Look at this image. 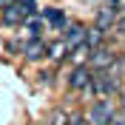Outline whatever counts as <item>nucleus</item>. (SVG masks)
Returning <instances> with one entry per match:
<instances>
[{
  "instance_id": "obj_14",
  "label": "nucleus",
  "mask_w": 125,
  "mask_h": 125,
  "mask_svg": "<svg viewBox=\"0 0 125 125\" xmlns=\"http://www.w3.org/2000/svg\"><path fill=\"white\" fill-rule=\"evenodd\" d=\"M23 46H26V37H23V40H9V43H6V51L20 57V54H23Z\"/></svg>"
},
{
  "instance_id": "obj_1",
  "label": "nucleus",
  "mask_w": 125,
  "mask_h": 125,
  "mask_svg": "<svg viewBox=\"0 0 125 125\" xmlns=\"http://www.w3.org/2000/svg\"><path fill=\"white\" fill-rule=\"evenodd\" d=\"M117 102L114 97H100V100H91L85 108V122L88 125H111L114 114H117Z\"/></svg>"
},
{
  "instance_id": "obj_9",
  "label": "nucleus",
  "mask_w": 125,
  "mask_h": 125,
  "mask_svg": "<svg viewBox=\"0 0 125 125\" xmlns=\"http://www.w3.org/2000/svg\"><path fill=\"white\" fill-rule=\"evenodd\" d=\"M20 29H26V40H31V37H43V31H46V20H43L40 14L26 17L23 23H20Z\"/></svg>"
},
{
  "instance_id": "obj_17",
  "label": "nucleus",
  "mask_w": 125,
  "mask_h": 125,
  "mask_svg": "<svg viewBox=\"0 0 125 125\" xmlns=\"http://www.w3.org/2000/svg\"><path fill=\"white\" fill-rule=\"evenodd\" d=\"M14 3H17V0H0V11H6L9 6H14Z\"/></svg>"
},
{
  "instance_id": "obj_15",
  "label": "nucleus",
  "mask_w": 125,
  "mask_h": 125,
  "mask_svg": "<svg viewBox=\"0 0 125 125\" xmlns=\"http://www.w3.org/2000/svg\"><path fill=\"white\" fill-rule=\"evenodd\" d=\"M68 125H85V111H74V114H68Z\"/></svg>"
},
{
  "instance_id": "obj_12",
  "label": "nucleus",
  "mask_w": 125,
  "mask_h": 125,
  "mask_svg": "<svg viewBox=\"0 0 125 125\" xmlns=\"http://www.w3.org/2000/svg\"><path fill=\"white\" fill-rule=\"evenodd\" d=\"M20 23H23V11H20L17 3H14V6H9L6 11H0V26H6V29H9V26H20Z\"/></svg>"
},
{
  "instance_id": "obj_16",
  "label": "nucleus",
  "mask_w": 125,
  "mask_h": 125,
  "mask_svg": "<svg viewBox=\"0 0 125 125\" xmlns=\"http://www.w3.org/2000/svg\"><path fill=\"white\" fill-rule=\"evenodd\" d=\"M111 125H125V108H117V114H114Z\"/></svg>"
},
{
  "instance_id": "obj_6",
  "label": "nucleus",
  "mask_w": 125,
  "mask_h": 125,
  "mask_svg": "<svg viewBox=\"0 0 125 125\" xmlns=\"http://www.w3.org/2000/svg\"><path fill=\"white\" fill-rule=\"evenodd\" d=\"M85 29H88L85 23H80V20H68V26L60 31V37L65 40V46H68V48H74V46H80V43H85Z\"/></svg>"
},
{
  "instance_id": "obj_2",
  "label": "nucleus",
  "mask_w": 125,
  "mask_h": 125,
  "mask_svg": "<svg viewBox=\"0 0 125 125\" xmlns=\"http://www.w3.org/2000/svg\"><path fill=\"white\" fill-rule=\"evenodd\" d=\"M117 46L114 43H102V46L91 48V57H88V68L91 71H108L114 62H117Z\"/></svg>"
},
{
  "instance_id": "obj_18",
  "label": "nucleus",
  "mask_w": 125,
  "mask_h": 125,
  "mask_svg": "<svg viewBox=\"0 0 125 125\" xmlns=\"http://www.w3.org/2000/svg\"><path fill=\"white\" fill-rule=\"evenodd\" d=\"M108 3H114V6H117V3H122V0H108Z\"/></svg>"
},
{
  "instance_id": "obj_8",
  "label": "nucleus",
  "mask_w": 125,
  "mask_h": 125,
  "mask_svg": "<svg viewBox=\"0 0 125 125\" xmlns=\"http://www.w3.org/2000/svg\"><path fill=\"white\" fill-rule=\"evenodd\" d=\"M117 20H119V6H114V3H105V6L97 11V20H94V23L100 26V29L111 31L114 26H117Z\"/></svg>"
},
{
  "instance_id": "obj_7",
  "label": "nucleus",
  "mask_w": 125,
  "mask_h": 125,
  "mask_svg": "<svg viewBox=\"0 0 125 125\" xmlns=\"http://www.w3.org/2000/svg\"><path fill=\"white\" fill-rule=\"evenodd\" d=\"M65 57H68V46H65V40L62 37H57V40H51V43H48L46 46V60L51 62V65H62V62H65Z\"/></svg>"
},
{
  "instance_id": "obj_10",
  "label": "nucleus",
  "mask_w": 125,
  "mask_h": 125,
  "mask_svg": "<svg viewBox=\"0 0 125 125\" xmlns=\"http://www.w3.org/2000/svg\"><path fill=\"white\" fill-rule=\"evenodd\" d=\"M88 57H91V46L80 43V46L68 48V57H65V62H68V65H88Z\"/></svg>"
},
{
  "instance_id": "obj_11",
  "label": "nucleus",
  "mask_w": 125,
  "mask_h": 125,
  "mask_svg": "<svg viewBox=\"0 0 125 125\" xmlns=\"http://www.w3.org/2000/svg\"><path fill=\"white\" fill-rule=\"evenodd\" d=\"M102 43H108V31L100 29L97 23H91V26L85 29V46L97 48V46H102Z\"/></svg>"
},
{
  "instance_id": "obj_3",
  "label": "nucleus",
  "mask_w": 125,
  "mask_h": 125,
  "mask_svg": "<svg viewBox=\"0 0 125 125\" xmlns=\"http://www.w3.org/2000/svg\"><path fill=\"white\" fill-rule=\"evenodd\" d=\"M91 74L94 71L88 68V65H71V71L65 74V88L74 91V94H80L88 83H91Z\"/></svg>"
},
{
  "instance_id": "obj_13",
  "label": "nucleus",
  "mask_w": 125,
  "mask_h": 125,
  "mask_svg": "<svg viewBox=\"0 0 125 125\" xmlns=\"http://www.w3.org/2000/svg\"><path fill=\"white\" fill-rule=\"evenodd\" d=\"M46 125H68V111L65 108H54L48 114V122Z\"/></svg>"
},
{
  "instance_id": "obj_4",
  "label": "nucleus",
  "mask_w": 125,
  "mask_h": 125,
  "mask_svg": "<svg viewBox=\"0 0 125 125\" xmlns=\"http://www.w3.org/2000/svg\"><path fill=\"white\" fill-rule=\"evenodd\" d=\"M40 17L46 20V26H51V31H62L68 26V14L60 6H40Z\"/></svg>"
},
{
  "instance_id": "obj_5",
  "label": "nucleus",
  "mask_w": 125,
  "mask_h": 125,
  "mask_svg": "<svg viewBox=\"0 0 125 125\" xmlns=\"http://www.w3.org/2000/svg\"><path fill=\"white\" fill-rule=\"evenodd\" d=\"M46 46H48L46 37H31V40H26L20 57L29 60V62H43V60H46Z\"/></svg>"
}]
</instances>
